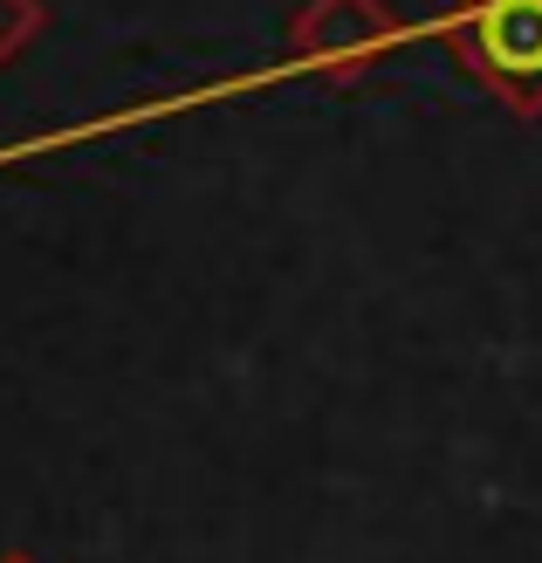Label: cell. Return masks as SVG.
Segmentation results:
<instances>
[{"mask_svg": "<svg viewBox=\"0 0 542 563\" xmlns=\"http://www.w3.org/2000/svg\"><path fill=\"white\" fill-rule=\"evenodd\" d=\"M440 35L461 42L467 69L488 82L508 110H522V118L542 110V0H474Z\"/></svg>", "mask_w": 542, "mask_h": 563, "instance_id": "cell-1", "label": "cell"}, {"mask_svg": "<svg viewBox=\"0 0 542 563\" xmlns=\"http://www.w3.org/2000/svg\"><path fill=\"white\" fill-rule=\"evenodd\" d=\"M398 42H412V27H398L385 0H309L289 21V69L351 76Z\"/></svg>", "mask_w": 542, "mask_h": 563, "instance_id": "cell-2", "label": "cell"}, {"mask_svg": "<svg viewBox=\"0 0 542 563\" xmlns=\"http://www.w3.org/2000/svg\"><path fill=\"white\" fill-rule=\"evenodd\" d=\"M42 21H48V14H42V0H0V69H8L14 55L42 35Z\"/></svg>", "mask_w": 542, "mask_h": 563, "instance_id": "cell-3", "label": "cell"}, {"mask_svg": "<svg viewBox=\"0 0 542 563\" xmlns=\"http://www.w3.org/2000/svg\"><path fill=\"white\" fill-rule=\"evenodd\" d=\"M0 563H42L35 550H0Z\"/></svg>", "mask_w": 542, "mask_h": 563, "instance_id": "cell-4", "label": "cell"}]
</instances>
